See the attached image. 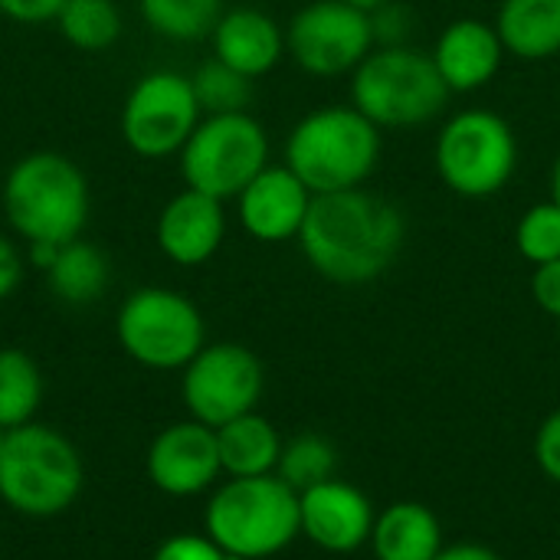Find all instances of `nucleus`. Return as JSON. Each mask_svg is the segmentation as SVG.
I'll list each match as a JSON object with an SVG mask.
<instances>
[{"mask_svg": "<svg viewBox=\"0 0 560 560\" xmlns=\"http://www.w3.org/2000/svg\"><path fill=\"white\" fill-rule=\"evenodd\" d=\"M217 446H220L223 472L230 479L272 476L282 456L279 430L256 410L217 427Z\"/></svg>", "mask_w": 560, "mask_h": 560, "instance_id": "21", "label": "nucleus"}, {"mask_svg": "<svg viewBox=\"0 0 560 560\" xmlns=\"http://www.w3.org/2000/svg\"><path fill=\"white\" fill-rule=\"evenodd\" d=\"M381 161V128L354 105L308 112L285 138V167L318 197L364 187Z\"/></svg>", "mask_w": 560, "mask_h": 560, "instance_id": "3", "label": "nucleus"}, {"mask_svg": "<svg viewBox=\"0 0 560 560\" xmlns=\"http://www.w3.org/2000/svg\"><path fill=\"white\" fill-rule=\"evenodd\" d=\"M335 469H338V453L335 446L318 436V433H302L295 440H289L282 446V456H279V466H276V476L295 489L299 495L312 486H322L328 479H335Z\"/></svg>", "mask_w": 560, "mask_h": 560, "instance_id": "26", "label": "nucleus"}, {"mask_svg": "<svg viewBox=\"0 0 560 560\" xmlns=\"http://www.w3.org/2000/svg\"><path fill=\"white\" fill-rule=\"evenodd\" d=\"M436 560H502L492 548H486V545H453V548H443Z\"/></svg>", "mask_w": 560, "mask_h": 560, "instance_id": "35", "label": "nucleus"}, {"mask_svg": "<svg viewBox=\"0 0 560 560\" xmlns=\"http://www.w3.org/2000/svg\"><path fill=\"white\" fill-rule=\"evenodd\" d=\"M79 450L52 427L26 423L0 450V499L26 518H56L82 492Z\"/></svg>", "mask_w": 560, "mask_h": 560, "instance_id": "5", "label": "nucleus"}, {"mask_svg": "<svg viewBox=\"0 0 560 560\" xmlns=\"http://www.w3.org/2000/svg\"><path fill=\"white\" fill-rule=\"evenodd\" d=\"M532 295H535V302L541 305V312H548L551 318H558L560 322V259L545 262V266H535Z\"/></svg>", "mask_w": 560, "mask_h": 560, "instance_id": "33", "label": "nucleus"}, {"mask_svg": "<svg viewBox=\"0 0 560 560\" xmlns=\"http://www.w3.org/2000/svg\"><path fill=\"white\" fill-rule=\"evenodd\" d=\"M197 105L203 115H230V112H246L253 102V79L243 72L230 69L220 59H207L194 69L190 75Z\"/></svg>", "mask_w": 560, "mask_h": 560, "instance_id": "27", "label": "nucleus"}, {"mask_svg": "<svg viewBox=\"0 0 560 560\" xmlns=\"http://www.w3.org/2000/svg\"><path fill=\"white\" fill-rule=\"evenodd\" d=\"M203 112L197 105L190 75H180L174 69H154L144 72L121 105V138L138 158H171L180 154L194 128L200 125Z\"/></svg>", "mask_w": 560, "mask_h": 560, "instance_id": "10", "label": "nucleus"}, {"mask_svg": "<svg viewBox=\"0 0 560 560\" xmlns=\"http://www.w3.org/2000/svg\"><path fill=\"white\" fill-rule=\"evenodd\" d=\"M450 95L433 56L417 46H377L351 72V105L377 128L427 125Z\"/></svg>", "mask_w": 560, "mask_h": 560, "instance_id": "6", "label": "nucleus"}, {"mask_svg": "<svg viewBox=\"0 0 560 560\" xmlns=\"http://www.w3.org/2000/svg\"><path fill=\"white\" fill-rule=\"evenodd\" d=\"M302 512V535L331 555H351L364 545H371L374 532V509L368 495L341 479H328L322 486H312L299 495Z\"/></svg>", "mask_w": 560, "mask_h": 560, "instance_id": "14", "label": "nucleus"}, {"mask_svg": "<svg viewBox=\"0 0 560 560\" xmlns=\"http://www.w3.org/2000/svg\"><path fill=\"white\" fill-rule=\"evenodd\" d=\"M404 240V210L364 187L318 194L299 233L308 266L338 285H364L384 276L400 256Z\"/></svg>", "mask_w": 560, "mask_h": 560, "instance_id": "1", "label": "nucleus"}, {"mask_svg": "<svg viewBox=\"0 0 560 560\" xmlns=\"http://www.w3.org/2000/svg\"><path fill=\"white\" fill-rule=\"evenodd\" d=\"M141 20L164 39L194 43L213 33L223 16V0H138Z\"/></svg>", "mask_w": 560, "mask_h": 560, "instance_id": "24", "label": "nucleus"}, {"mask_svg": "<svg viewBox=\"0 0 560 560\" xmlns=\"http://www.w3.org/2000/svg\"><path fill=\"white\" fill-rule=\"evenodd\" d=\"M433 66L443 75L450 92H476L495 79L505 59L502 36L495 23L463 16L453 20L433 46Z\"/></svg>", "mask_w": 560, "mask_h": 560, "instance_id": "17", "label": "nucleus"}, {"mask_svg": "<svg viewBox=\"0 0 560 560\" xmlns=\"http://www.w3.org/2000/svg\"><path fill=\"white\" fill-rule=\"evenodd\" d=\"M371 49V13H361L341 0H312L285 26V52L315 79L354 72Z\"/></svg>", "mask_w": 560, "mask_h": 560, "instance_id": "11", "label": "nucleus"}, {"mask_svg": "<svg viewBox=\"0 0 560 560\" xmlns=\"http://www.w3.org/2000/svg\"><path fill=\"white\" fill-rule=\"evenodd\" d=\"M551 200L560 207V154L555 161V171H551Z\"/></svg>", "mask_w": 560, "mask_h": 560, "instance_id": "37", "label": "nucleus"}, {"mask_svg": "<svg viewBox=\"0 0 560 560\" xmlns=\"http://www.w3.org/2000/svg\"><path fill=\"white\" fill-rule=\"evenodd\" d=\"M69 0H0V13L23 26H39L59 16Z\"/></svg>", "mask_w": 560, "mask_h": 560, "instance_id": "32", "label": "nucleus"}, {"mask_svg": "<svg viewBox=\"0 0 560 560\" xmlns=\"http://www.w3.org/2000/svg\"><path fill=\"white\" fill-rule=\"evenodd\" d=\"M515 246L532 266L560 259V207L555 200L535 203L515 226Z\"/></svg>", "mask_w": 560, "mask_h": 560, "instance_id": "28", "label": "nucleus"}, {"mask_svg": "<svg viewBox=\"0 0 560 560\" xmlns=\"http://www.w3.org/2000/svg\"><path fill=\"white\" fill-rule=\"evenodd\" d=\"M341 3H348V7H354V10H361V13H374V10H381L387 0H341Z\"/></svg>", "mask_w": 560, "mask_h": 560, "instance_id": "36", "label": "nucleus"}, {"mask_svg": "<svg viewBox=\"0 0 560 560\" xmlns=\"http://www.w3.org/2000/svg\"><path fill=\"white\" fill-rule=\"evenodd\" d=\"M115 335L121 351L151 371H184L207 345L200 308L164 285L131 292L115 315Z\"/></svg>", "mask_w": 560, "mask_h": 560, "instance_id": "8", "label": "nucleus"}, {"mask_svg": "<svg viewBox=\"0 0 560 560\" xmlns=\"http://www.w3.org/2000/svg\"><path fill=\"white\" fill-rule=\"evenodd\" d=\"M49 292L66 305H92L108 289V259L89 240H69L59 246L46 269Z\"/></svg>", "mask_w": 560, "mask_h": 560, "instance_id": "22", "label": "nucleus"}, {"mask_svg": "<svg viewBox=\"0 0 560 560\" xmlns=\"http://www.w3.org/2000/svg\"><path fill=\"white\" fill-rule=\"evenodd\" d=\"M312 200L315 194L285 164H269L236 197V217L253 240L289 243L299 240Z\"/></svg>", "mask_w": 560, "mask_h": 560, "instance_id": "15", "label": "nucleus"}, {"mask_svg": "<svg viewBox=\"0 0 560 560\" xmlns=\"http://www.w3.org/2000/svg\"><path fill=\"white\" fill-rule=\"evenodd\" d=\"M0 203L10 230L26 246H62L82 236L92 210V194L75 161L59 151H33L10 167Z\"/></svg>", "mask_w": 560, "mask_h": 560, "instance_id": "2", "label": "nucleus"}, {"mask_svg": "<svg viewBox=\"0 0 560 560\" xmlns=\"http://www.w3.org/2000/svg\"><path fill=\"white\" fill-rule=\"evenodd\" d=\"M180 394L190 420L217 430L256 410L262 397V364L243 345H203L200 354L184 368Z\"/></svg>", "mask_w": 560, "mask_h": 560, "instance_id": "12", "label": "nucleus"}, {"mask_svg": "<svg viewBox=\"0 0 560 560\" xmlns=\"http://www.w3.org/2000/svg\"><path fill=\"white\" fill-rule=\"evenodd\" d=\"M371 548L377 560H436L443 551L440 518L423 502H394L377 515Z\"/></svg>", "mask_w": 560, "mask_h": 560, "instance_id": "19", "label": "nucleus"}, {"mask_svg": "<svg viewBox=\"0 0 560 560\" xmlns=\"http://www.w3.org/2000/svg\"><path fill=\"white\" fill-rule=\"evenodd\" d=\"M223 472L217 430L200 420L164 427L148 450V479L158 492L190 499L207 492Z\"/></svg>", "mask_w": 560, "mask_h": 560, "instance_id": "13", "label": "nucleus"}, {"mask_svg": "<svg viewBox=\"0 0 560 560\" xmlns=\"http://www.w3.org/2000/svg\"><path fill=\"white\" fill-rule=\"evenodd\" d=\"M226 236V210L223 200L184 187L174 194L154 223L158 249L177 266H203L217 256Z\"/></svg>", "mask_w": 560, "mask_h": 560, "instance_id": "16", "label": "nucleus"}, {"mask_svg": "<svg viewBox=\"0 0 560 560\" xmlns=\"http://www.w3.org/2000/svg\"><path fill=\"white\" fill-rule=\"evenodd\" d=\"M7 433H10V430H3V427H0V450H3V443H7Z\"/></svg>", "mask_w": 560, "mask_h": 560, "instance_id": "38", "label": "nucleus"}, {"mask_svg": "<svg viewBox=\"0 0 560 560\" xmlns=\"http://www.w3.org/2000/svg\"><path fill=\"white\" fill-rule=\"evenodd\" d=\"M151 560H243L230 551H223L207 535H174L167 538Z\"/></svg>", "mask_w": 560, "mask_h": 560, "instance_id": "30", "label": "nucleus"}, {"mask_svg": "<svg viewBox=\"0 0 560 560\" xmlns=\"http://www.w3.org/2000/svg\"><path fill=\"white\" fill-rule=\"evenodd\" d=\"M43 404L39 364L20 348H0V427L16 430L33 423Z\"/></svg>", "mask_w": 560, "mask_h": 560, "instance_id": "23", "label": "nucleus"}, {"mask_svg": "<svg viewBox=\"0 0 560 560\" xmlns=\"http://www.w3.org/2000/svg\"><path fill=\"white\" fill-rule=\"evenodd\" d=\"M518 171V138L512 125L489 108L453 115L436 138L440 180L469 200L502 194Z\"/></svg>", "mask_w": 560, "mask_h": 560, "instance_id": "7", "label": "nucleus"}, {"mask_svg": "<svg viewBox=\"0 0 560 560\" xmlns=\"http://www.w3.org/2000/svg\"><path fill=\"white\" fill-rule=\"evenodd\" d=\"M495 30L515 59H551L560 52V0H502Z\"/></svg>", "mask_w": 560, "mask_h": 560, "instance_id": "20", "label": "nucleus"}, {"mask_svg": "<svg viewBox=\"0 0 560 560\" xmlns=\"http://www.w3.org/2000/svg\"><path fill=\"white\" fill-rule=\"evenodd\" d=\"M371 26H374V43L377 46H410L417 16H413L410 7H404L397 0H387L381 10L371 13Z\"/></svg>", "mask_w": 560, "mask_h": 560, "instance_id": "29", "label": "nucleus"}, {"mask_svg": "<svg viewBox=\"0 0 560 560\" xmlns=\"http://www.w3.org/2000/svg\"><path fill=\"white\" fill-rule=\"evenodd\" d=\"M23 282V253L7 240L0 236V302L10 299Z\"/></svg>", "mask_w": 560, "mask_h": 560, "instance_id": "34", "label": "nucleus"}, {"mask_svg": "<svg viewBox=\"0 0 560 560\" xmlns=\"http://www.w3.org/2000/svg\"><path fill=\"white\" fill-rule=\"evenodd\" d=\"M210 43L213 59L226 62L230 69L243 72L253 82L272 72L285 56V30L269 13L253 7L226 10L213 26Z\"/></svg>", "mask_w": 560, "mask_h": 560, "instance_id": "18", "label": "nucleus"}, {"mask_svg": "<svg viewBox=\"0 0 560 560\" xmlns=\"http://www.w3.org/2000/svg\"><path fill=\"white\" fill-rule=\"evenodd\" d=\"M207 538L243 560H262L285 551L302 535L299 492L276 472L230 479L207 502Z\"/></svg>", "mask_w": 560, "mask_h": 560, "instance_id": "4", "label": "nucleus"}, {"mask_svg": "<svg viewBox=\"0 0 560 560\" xmlns=\"http://www.w3.org/2000/svg\"><path fill=\"white\" fill-rule=\"evenodd\" d=\"M269 167V135L249 112L207 115L180 148V177L187 187L217 200L240 197L246 184Z\"/></svg>", "mask_w": 560, "mask_h": 560, "instance_id": "9", "label": "nucleus"}, {"mask_svg": "<svg viewBox=\"0 0 560 560\" xmlns=\"http://www.w3.org/2000/svg\"><path fill=\"white\" fill-rule=\"evenodd\" d=\"M52 23L82 52H102L121 36V10L115 0H69Z\"/></svg>", "mask_w": 560, "mask_h": 560, "instance_id": "25", "label": "nucleus"}, {"mask_svg": "<svg viewBox=\"0 0 560 560\" xmlns=\"http://www.w3.org/2000/svg\"><path fill=\"white\" fill-rule=\"evenodd\" d=\"M535 459H538L541 472L560 486V410H555L541 423V430L535 436Z\"/></svg>", "mask_w": 560, "mask_h": 560, "instance_id": "31", "label": "nucleus"}]
</instances>
